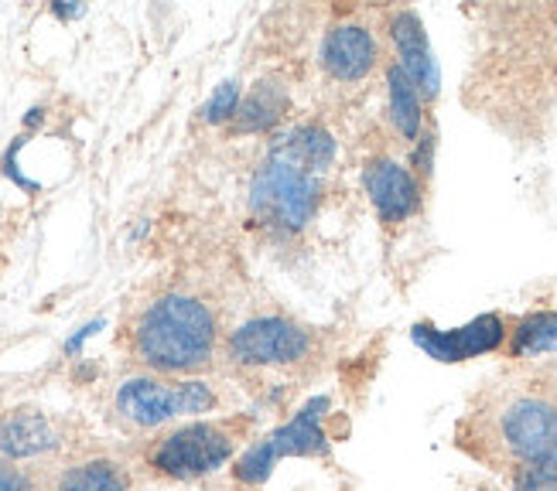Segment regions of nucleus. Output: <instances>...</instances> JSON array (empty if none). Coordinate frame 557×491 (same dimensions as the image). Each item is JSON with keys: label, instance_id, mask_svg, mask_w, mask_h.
Returning a JSON list of instances; mask_svg holds the SVG:
<instances>
[{"label": "nucleus", "instance_id": "nucleus-1", "mask_svg": "<svg viewBox=\"0 0 557 491\" xmlns=\"http://www.w3.org/2000/svg\"><path fill=\"white\" fill-rule=\"evenodd\" d=\"M220 325L206 301L191 293H164L140 311L131 349L137 362L161 376H191L215 355Z\"/></svg>", "mask_w": 557, "mask_h": 491}, {"label": "nucleus", "instance_id": "nucleus-16", "mask_svg": "<svg viewBox=\"0 0 557 491\" xmlns=\"http://www.w3.org/2000/svg\"><path fill=\"white\" fill-rule=\"evenodd\" d=\"M131 475L113 457H89L65 468L59 478V491H131Z\"/></svg>", "mask_w": 557, "mask_h": 491}, {"label": "nucleus", "instance_id": "nucleus-24", "mask_svg": "<svg viewBox=\"0 0 557 491\" xmlns=\"http://www.w3.org/2000/svg\"><path fill=\"white\" fill-rule=\"evenodd\" d=\"M52 14H55L59 21H76V17L86 14V8H83V4H65V0H55V4H52Z\"/></svg>", "mask_w": 557, "mask_h": 491}, {"label": "nucleus", "instance_id": "nucleus-20", "mask_svg": "<svg viewBox=\"0 0 557 491\" xmlns=\"http://www.w3.org/2000/svg\"><path fill=\"white\" fill-rule=\"evenodd\" d=\"M557 488V457L513 468V491H554Z\"/></svg>", "mask_w": 557, "mask_h": 491}, {"label": "nucleus", "instance_id": "nucleus-4", "mask_svg": "<svg viewBox=\"0 0 557 491\" xmlns=\"http://www.w3.org/2000/svg\"><path fill=\"white\" fill-rule=\"evenodd\" d=\"M236 444L239 437L226 424L191 420L158 437L148 451V464L168 481H202L236 461Z\"/></svg>", "mask_w": 557, "mask_h": 491}, {"label": "nucleus", "instance_id": "nucleus-18", "mask_svg": "<svg viewBox=\"0 0 557 491\" xmlns=\"http://www.w3.org/2000/svg\"><path fill=\"white\" fill-rule=\"evenodd\" d=\"M277 464H281V457L274 451V444L268 437H260V440H253L250 448H244V454L233 461L230 471H233V481L239 488H263L274 478Z\"/></svg>", "mask_w": 557, "mask_h": 491}, {"label": "nucleus", "instance_id": "nucleus-6", "mask_svg": "<svg viewBox=\"0 0 557 491\" xmlns=\"http://www.w3.org/2000/svg\"><path fill=\"white\" fill-rule=\"evenodd\" d=\"M311 352H314V335L305 325L281 314L250 317V322L239 325L226 341V355L233 358V365H244V368L298 365Z\"/></svg>", "mask_w": 557, "mask_h": 491}, {"label": "nucleus", "instance_id": "nucleus-21", "mask_svg": "<svg viewBox=\"0 0 557 491\" xmlns=\"http://www.w3.org/2000/svg\"><path fill=\"white\" fill-rule=\"evenodd\" d=\"M434 147H438V137H434V130H424L414 143H410V171L418 175V181L424 185L431 178L434 171Z\"/></svg>", "mask_w": 557, "mask_h": 491}, {"label": "nucleus", "instance_id": "nucleus-5", "mask_svg": "<svg viewBox=\"0 0 557 491\" xmlns=\"http://www.w3.org/2000/svg\"><path fill=\"white\" fill-rule=\"evenodd\" d=\"M490 444L510 457L517 468L544 457H557V396L523 389L493 410Z\"/></svg>", "mask_w": 557, "mask_h": 491}, {"label": "nucleus", "instance_id": "nucleus-17", "mask_svg": "<svg viewBox=\"0 0 557 491\" xmlns=\"http://www.w3.org/2000/svg\"><path fill=\"white\" fill-rule=\"evenodd\" d=\"M557 352V311H534L517 322L510 331V355L534 358Z\"/></svg>", "mask_w": 557, "mask_h": 491}, {"label": "nucleus", "instance_id": "nucleus-3", "mask_svg": "<svg viewBox=\"0 0 557 491\" xmlns=\"http://www.w3.org/2000/svg\"><path fill=\"white\" fill-rule=\"evenodd\" d=\"M220 406V396L206 379L164 382L154 376H134L116 386L113 410L137 430H158L178 416H206Z\"/></svg>", "mask_w": 557, "mask_h": 491}, {"label": "nucleus", "instance_id": "nucleus-9", "mask_svg": "<svg viewBox=\"0 0 557 491\" xmlns=\"http://www.w3.org/2000/svg\"><path fill=\"white\" fill-rule=\"evenodd\" d=\"M386 32H391L394 41V52H397V65L404 68V76L418 86V92L424 100H438L442 92V68L438 59L431 52V41L424 32V21L418 11L400 8L386 17Z\"/></svg>", "mask_w": 557, "mask_h": 491}, {"label": "nucleus", "instance_id": "nucleus-2", "mask_svg": "<svg viewBox=\"0 0 557 491\" xmlns=\"http://www.w3.org/2000/svg\"><path fill=\"white\" fill-rule=\"evenodd\" d=\"M322 209V178L287 164L281 158H263L250 181V212L271 232L295 236L314 223Z\"/></svg>", "mask_w": 557, "mask_h": 491}, {"label": "nucleus", "instance_id": "nucleus-11", "mask_svg": "<svg viewBox=\"0 0 557 491\" xmlns=\"http://www.w3.org/2000/svg\"><path fill=\"white\" fill-rule=\"evenodd\" d=\"M62 448V433L52 416L35 406H17L0 413V457L8 461H35Z\"/></svg>", "mask_w": 557, "mask_h": 491}, {"label": "nucleus", "instance_id": "nucleus-22", "mask_svg": "<svg viewBox=\"0 0 557 491\" xmlns=\"http://www.w3.org/2000/svg\"><path fill=\"white\" fill-rule=\"evenodd\" d=\"M32 488H35V481L28 471L17 468L14 461L0 457V491H32Z\"/></svg>", "mask_w": 557, "mask_h": 491}, {"label": "nucleus", "instance_id": "nucleus-7", "mask_svg": "<svg viewBox=\"0 0 557 491\" xmlns=\"http://www.w3.org/2000/svg\"><path fill=\"white\" fill-rule=\"evenodd\" d=\"M506 338H510V325H506L503 314H479L462 328H438L431 322H418L410 328V341H414L428 358L442 365H458V362L493 355L506 345Z\"/></svg>", "mask_w": 557, "mask_h": 491}, {"label": "nucleus", "instance_id": "nucleus-8", "mask_svg": "<svg viewBox=\"0 0 557 491\" xmlns=\"http://www.w3.org/2000/svg\"><path fill=\"white\" fill-rule=\"evenodd\" d=\"M362 188L386 229L410 223L424 205V185L397 158H370L362 167Z\"/></svg>", "mask_w": 557, "mask_h": 491}, {"label": "nucleus", "instance_id": "nucleus-13", "mask_svg": "<svg viewBox=\"0 0 557 491\" xmlns=\"http://www.w3.org/2000/svg\"><path fill=\"white\" fill-rule=\"evenodd\" d=\"M268 154L308 171V175H314V178H322L325 171L335 164L338 147H335V137L325 127H319V123H298V127H290L287 134L271 140Z\"/></svg>", "mask_w": 557, "mask_h": 491}, {"label": "nucleus", "instance_id": "nucleus-10", "mask_svg": "<svg viewBox=\"0 0 557 491\" xmlns=\"http://www.w3.org/2000/svg\"><path fill=\"white\" fill-rule=\"evenodd\" d=\"M380 62L376 35L359 21H338L322 38V68L335 83H362Z\"/></svg>", "mask_w": 557, "mask_h": 491}, {"label": "nucleus", "instance_id": "nucleus-12", "mask_svg": "<svg viewBox=\"0 0 557 491\" xmlns=\"http://www.w3.org/2000/svg\"><path fill=\"white\" fill-rule=\"evenodd\" d=\"M332 410L329 396H311L290 420L274 427L268 440L274 444L277 457H325L329 454V430H325V416Z\"/></svg>", "mask_w": 557, "mask_h": 491}, {"label": "nucleus", "instance_id": "nucleus-15", "mask_svg": "<svg viewBox=\"0 0 557 491\" xmlns=\"http://www.w3.org/2000/svg\"><path fill=\"white\" fill-rule=\"evenodd\" d=\"M386 113L404 143H414L424 134V96L397 62L386 65Z\"/></svg>", "mask_w": 557, "mask_h": 491}, {"label": "nucleus", "instance_id": "nucleus-26", "mask_svg": "<svg viewBox=\"0 0 557 491\" xmlns=\"http://www.w3.org/2000/svg\"><path fill=\"white\" fill-rule=\"evenodd\" d=\"M554 491H557V488H554Z\"/></svg>", "mask_w": 557, "mask_h": 491}, {"label": "nucleus", "instance_id": "nucleus-19", "mask_svg": "<svg viewBox=\"0 0 557 491\" xmlns=\"http://www.w3.org/2000/svg\"><path fill=\"white\" fill-rule=\"evenodd\" d=\"M239 103H244V86H239V79H226L215 86V92L206 100L199 116H202V123H209V127H220V123H233Z\"/></svg>", "mask_w": 557, "mask_h": 491}, {"label": "nucleus", "instance_id": "nucleus-25", "mask_svg": "<svg viewBox=\"0 0 557 491\" xmlns=\"http://www.w3.org/2000/svg\"><path fill=\"white\" fill-rule=\"evenodd\" d=\"M41 123H45V106H32L28 116H24V130H35Z\"/></svg>", "mask_w": 557, "mask_h": 491}, {"label": "nucleus", "instance_id": "nucleus-14", "mask_svg": "<svg viewBox=\"0 0 557 491\" xmlns=\"http://www.w3.org/2000/svg\"><path fill=\"white\" fill-rule=\"evenodd\" d=\"M290 92L277 79H260L233 116V134H268L287 116Z\"/></svg>", "mask_w": 557, "mask_h": 491}, {"label": "nucleus", "instance_id": "nucleus-23", "mask_svg": "<svg viewBox=\"0 0 557 491\" xmlns=\"http://www.w3.org/2000/svg\"><path fill=\"white\" fill-rule=\"evenodd\" d=\"M100 328H103V317H96V322L83 325V328H79L76 335H72V338L65 341V355H69V358H76V355L83 352V345H86V341H89V338H92L96 331H100Z\"/></svg>", "mask_w": 557, "mask_h": 491}]
</instances>
